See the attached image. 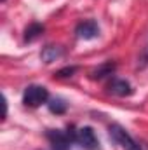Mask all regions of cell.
<instances>
[{"mask_svg": "<svg viewBox=\"0 0 148 150\" xmlns=\"http://www.w3.org/2000/svg\"><path fill=\"white\" fill-rule=\"evenodd\" d=\"M108 93L115 96H129L132 93V86L124 79H113L108 84Z\"/></svg>", "mask_w": 148, "mask_h": 150, "instance_id": "obj_6", "label": "cell"}, {"mask_svg": "<svg viewBox=\"0 0 148 150\" xmlns=\"http://www.w3.org/2000/svg\"><path fill=\"white\" fill-rule=\"evenodd\" d=\"M108 133H110L111 140H113L117 145H120L124 150H143L141 145H140L122 126H118V124H111L110 127H108Z\"/></svg>", "mask_w": 148, "mask_h": 150, "instance_id": "obj_1", "label": "cell"}, {"mask_svg": "<svg viewBox=\"0 0 148 150\" xmlns=\"http://www.w3.org/2000/svg\"><path fill=\"white\" fill-rule=\"evenodd\" d=\"M63 56H65V49L61 45H45L40 52V59L44 63H52Z\"/></svg>", "mask_w": 148, "mask_h": 150, "instance_id": "obj_7", "label": "cell"}, {"mask_svg": "<svg viewBox=\"0 0 148 150\" xmlns=\"http://www.w3.org/2000/svg\"><path fill=\"white\" fill-rule=\"evenodd\" d=\"M47 107H49V110H51L52 113H65L66 108H68L66 101L61 100V98H52V100L47 103Z\"/></svg>", "mask_w": 148, "mask_h": 150, "instance_id": "obj_10", "label": "cell"}, {"mask_svg": "<svg viewBox=\"0 0 148 150\" xmlns=\"http://www.w3.org/2000/svg\"><path fill=\"white\" fill-rule=\"evenodd\" d=\"M115 72V63H103L101 67H98V68H94L92 72H91V79L92 80H101V79H105V77H108Z\"/></svg>", "mask_w": 148, "mask_h": 150, "instance_id": "obj_8", "label": "cell"}, {"mask_svg": "<svg viewBox=\"0 0 148 150\" xmlns=\"http://www.w3.org/2000/svg\"><path fill=\"white\" fill-rule=\"evenodd\" d=\"M138 67H140V68L148 67V42L145 44V47L141 49V52H140V56H138Z\"/></svg>", "mask_w": 148, "mask_h": 150, "instance_id": "obj_11", "label": "cell"}, {"mask_svg": "<svg viewBox=\"0 0 148 150\" xmlns=\"http://www.w3.org/2000/svg\"><path fill=\"white\" fill-rule=\"evenodd\" d=\"M49 143L52 150H70L72 147V138L68 136V133L65 131H59V129H47L45 133Z\"/></svg>", "mask_w": 148, "mask_h": 150, "instance_id": "obj_4", "label": "cell"}, {"mask_svg": "<svg viewBox=\"0 0 148 150\" xmlns=\"http://www.w3.org/2000/svg\"><path fill=\"white\" fill-rule=\"evenodd\" d=\"M0 2H5V0H0Z\"/></svg>", "mask_w": 148, "mask_h": 150, "instance_id": "obj_14", "label": "cell"}, {"mask_svg": "<svg viewBox=\"0 0 148 150\" xmlns=\"http://www.w3.org/2000/svg\"><path fill=\"white\" fill-rule=\"evenodd\" d=\"M75 35L84 40H92L99 35V26L96 21H82L75 26Z\"/></svg>", "mask_w": 148, "mask_h": 150, "instance_id": "obj_5", "label": "cell"}, {"mask_svg": "<svg viewBox=\"0 0 148 150\" xmlns=\"http://www.w3.org/2000/svg\"><path fill=\"white\" fill-rule=\"evenodd\" d=\"M44 33V25L40 23H32L26 30H25V42H33Z\"/></svg>", "mask_w": 148, "mask_h": 150, "instance_id": "obj_9", "label": "cell"}, {"mask_svg": "<svg viewBox=\"0 0 148 150\" xmlns=\"http://www.w3.org/2000/svg\"><path fill=\"white\" fill-rule=\"evenodd\" d=\"M77 72V67H65V68H61V70H58L54 77H58V79H65V77H72V75Z\"/></svg>", "mask_w": 148, "mask_h": 150, "instance_id": "obj_12", "label": "cell"}, {"mask_svg": "<svg viewBox=\"0 0 148 150\" xmlns=\"http://www.w3.org/2000/svg\"><path fill=\"white\" fill-rule=\"evenodd\" d=\"M75 142L85 150H99V142H98L92 127H89V126L77 129V140Z\"/></svg>", "mask_w": 148, "mask_h": 150, "instance_id": "obj_3", "label": "cell"}, {"mask_svg": "<svg viewBox=\"0 0 148 150\" xmlns=\"http://www.w3.org/2000/svg\"><path fill=\"white\" fill-rule=\"evenodd\" d=\"M2 101H4V117L2 119H5L7 117V100H5V96H2Z\"/></svg>", "mask_w": 148, "mask_h": 150, "instance_id": "obj_13", "label": "cell"}, {"mask_svg": "<svg viewBox=\"0 0 148 150\" xmlns=\"http://www.w3.org/2000/svg\"><path fill=\"white\" fill-rule=\"evenodd\" d=\"M49 100V91L44 86H28L23 93V103L30 108H37Z\"/></svg>", "mask_w": 148, "mask_h": 150, "instance_id": "obj_2", "label": "cell"}]
</instances>
